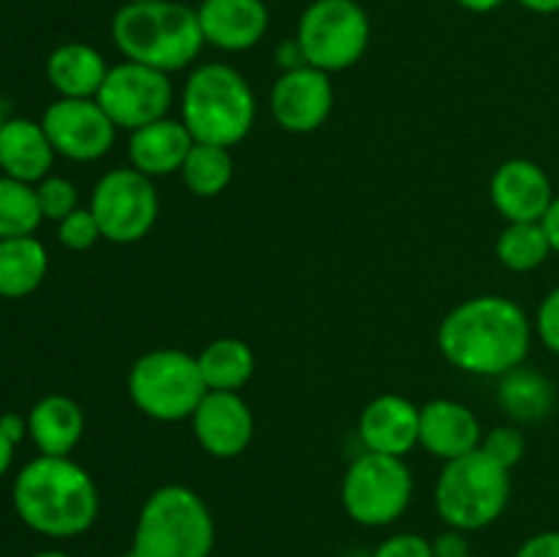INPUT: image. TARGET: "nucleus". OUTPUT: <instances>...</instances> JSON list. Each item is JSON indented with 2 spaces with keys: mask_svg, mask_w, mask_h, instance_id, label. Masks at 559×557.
<instances>
[{
  "mask_svg": "<svg viewBox=\"0 0 559 557\" xmlns=\"http://www.w3.org/2000/svg\"><path fill=\"white\" fill-rule=\"evenodd\" d=\"M442 358L459 371L502 377L524 364L533 344V322L506 295H475L442 317L437 328Z\"/></svg>",
  "mask_w": 559,
  "mask_h": 557,
  "instance_id": "obj_1",
  "label": "nucleus"
},
{
  "mask_svg": "<svg viewBox=\"0 0 559 557\" xmlns=\"http://www.w3.org/2000/svg\"><path fill=\"white\" fill-rule=\"evenodd\" d=\"M11 502L25 528L47 538H76L98 519V486L71 457H41L25 464L11 484Z\"/></svg>",
  "mask_w": 559,
  "mask_h": 557,
  "instance_id": "obj_2",
  "label": "nucleus"
},
{
  "mask_svg": "<svg viewBox=\"0 0 559 557\" xmlns=\"http://www.w3.org/2000/svg\"><path fill=\"white\" fill-rule=\"evenodd\" d=\"M112 42L126 60L164 74L189 69L205 47L197 9L180 0L123 3L112 16Z\"/></svg>",
  "mask_w": 559,
  "mask_h": 557,
  "instance_id": "obj_3",
  "label": "nucleus"
},
{
  "mask_svg": "<svg viewBox=\"0 0 559 557\" xmlns=\"http://www.w3.org/2000/svg\"><path fill=\"white\" fill-rule=\"evenodd\" d=\"M180 120L194 142L235 147L254 129V91L229 63H202L183 82Z\"/></svg>",
  "mask_w": 559,
  "mask_h": 557,
  "instance_id": "obj_4",
  "label": "nucleus"
},
{
  "mask_svg": "<svg viewBox=\"0 0 559 557\" xmlns=\"http://www.w3.org/2000/svg\"><path fill=\"white\" fill-rule=\"evenodd\" d=\"M216 522L191 486H158L142 502L131 552L136 557H211Z\"/></svg>",
  "mask_w": 559,
  "mask_h": 557,
  "instance_id": "obj_5",
  "label": "nucleus"
},
{
  "mask_svg": "<svg viewBox=\"0 0 559 557\" xmlns=\"http://www.w3.org/2000/svg\"><path fill=\"white\" fill-rule=\"evenodd\" d=\"M511 502V470L491 462L484 451L464 453L442 464L435 484V508L442 522L475 533L506 513Z\"/></svg>",
  "mask_w": 559,
  "mask_h": 557,
  "instance_id": "obj_6",
  "label": "nucleus"
},
{
  "mask_svg": "<svg viewBox=\"0 0 559 557\" xmlns=\"http://www.w3.org/2000/svg\"><path fill=\"white\" fill-rule=\"evenodd\" d=\"M129 399L145 418L158 424L189 420L207 393L197 355L158 347L140 355L129 369Z\"/></svg>",
  "mask_w": 559,
  "mask_h": 557,
  "instance_id": "obj_7",
  "label": "nucleus"
},
{
  "mask_svg": "<svg viewBox=\"0 0 559 557\" xmlns=\"http://www.w3.org/2000/svg\"><path fill=\"white\" fill-rule=\"evenodd\" d=\"M413 491V470L402 457L364 451L344 473L342 506L364 528H388L404 517Z\"/></svg>",
  "mask_w": 559,
  "mask_h": 557,
  "instance_id": "obj_8",
  "label": "nucleus"
},
{
  "mask_svg": "<svg viewBox=\"0 0 559 557\" xmlns=\"http://www.w3.org/2000/svg\"><path fill=\"white\" fill-rule=\"evenodd\" d=\"M295 38L306 63L314 69L328 74L353 69L369 49V14L358 0H311L300 14Z\"/></svg>",
  "mask_w": 559,
  "mask_h": 557,
  "instance_id": "obj_9",
  "label": "nucleus"
},
{
  "mask_svg": "<svg viewBox=\"0 0 559 557\" xmlns=\"http://www.w3.org/2000/svg\"><path fill=\"white\" fill-rule=\"evenodd\" d=\"M87 208L96 216L104 240L129 246L151 235L162 205L153 178L134 167H115L96 180Z\"/></svg>",
  "mask_w": 559,
  "mask_h": 557,
  "instance_id": "obj_10",
  "label": "nucleus"
},
{
  "mask_svg": "<svg viewBox=\"0 0 559 557\" xmlns=\"http://www.w3.org/2000/svg\"><path fill=\"white\" fill-rule=\"evenodd\" d=\"M96 102L118 126V131H136L153 120L167 118L175 102V87L164 71L123 60L109 66Z\"/></svg>",
  "mask_w": 559,
  "mask_h": 557,
  "instance_id": "obj_11",
  "label": "nucleus"
},
{
  "mask_svg": "<svg viewBox=\"0 0 559 557\" xmlns=\"http://www.w3.org/2000/svg\"><path fill=\"white\" fill-rule=\"evenodd\" d=\"M41 126L58 156L82 164L107 156L118 137V126L96 98H55L44 109Z\"/></svg>",
  "mask_w": 559,
  "mask_h": 557,
  "instance_id": "obj_12",
  "label": "nucleus"
},
{
  "mask_svg": "<svg viewBox=\"0 0 559 557\" xmlns=\"http://www.w3.org/2000/svg\"><path fill=\"white\" fill-rule=\"evenodd\" d=\"M273 120L289 134H311L322 129L333 112V85L328 71L314 66L282 71L267 98Z\"/></svg>",
  "mask_w": 559,
  "mask_h": 557,
  "instance_id": "obj_13",
  "label": "nucleus"
},
{
  "mask_svg": "<svg viewBox=\"0 0 559 557\" xmlns=\"http://www.w3.org/2000/svg\"><path fill=\"white\" fill-rule=\"evenodd\" d=\"M189 424L197 446L213 459L240 457L254 440V413L233 391H207Z\"/></svg>",
  "mask_w": 559,
  "mask_h": 557,
  "instance_id": "obj_14",
  "label": "nucleus"
},
{
  "mask_svg": "<svg viewBox=\"0 0 559 557\" xmlns=\"http://www.w3.org/2000/svg\"><path fill=\"white\" fill-rule=\"evenodd\" d=\"M489 197L506 222H544L555 191L549 175L538 164L530 158H511L491 175Z\"/></svg>",
  "mask_w": 559,
  "mask_h": 557,
  "instance_id": "obj_15",
  "label": "nucleus"
},
{
  "mask_svg": "<svg viewBox=\"0 0 559 557\" xmlns=\"http://www.w3.org/2000/svg\"><path fill=\"white\" fill-rule=\"evenodd\" d=\"M197 20L205 44L222 52H246L265 38L271 11L265 0H202Z\"/></svg>",
  "mask_w": 559,
  "mask_h": 557,
  "instance_id": "obj_16",
  "label": "nucleus"
},
{
  "mask_svg": "<svg viewBox=\"0 0 559 557\" xmlns=\"http://www.w3.org/2000/svg\"><path fill=\"white\" fill-rule=\"evenodd\" d=\"M420 407L399 393L371 399L358 418V437L366 451L407 457L418 446Z\"/></svg>",
  "mask_w": 559,
  "mask_h": 557,
  "instance_id": "obj_17",
  "label": "nucleus"
},
{
  "mask_svg": "<svg viewBox=\"0 0 559 557\" xmlns=\"http://www.w3.org/2000/svg\"><path fill=\"white\" fill-rule=\"evenodd\" d=\"M484 426L467 404L456 399H431L420 407L418 446L431 457L451 462L480 448Z\"/></svg>",
  "mask_w": 559,
  "mask_h": 557,
  "instance_id": "obj_18",
  "label": "nucleus"
},
{
  "mask_svg": "<svg viewBox=\"0 0 559 557\" xmlns=\"http://www.w3.org/2000/svg\"><path fill=\"white\" fill-rule=\"evenodd\" d=\"M194 137L180 118H162L142 129L129 131V162L136 173L147 178H167L180 173L186 156H189Z\"/></svg>",
  "mask_w": 559,
  "mask_h": 557,
  "instance_id": "obj_19",
  "label": "nucleus"
},
{
  "mask_svg": "<svg viewBox=\"0 0 559 557\" xmlns=\"http://www.w3.org/2000/svg\"><path fill=\"white\" fill-rule=\"evenodd\" d=\"M55 147L44 131L41 120L5 118L0 129V169L9 178L36 186L52 175Z\"/></svg>",
  "mask_w": 559,
  "mask_h": 557,
  "instance_id": "obj_20",
  "label": "nucleus"
},
{
  "mask_svg": "<svg viewBox=\"0 0 559 557\" xmlns=\"http://www.w3.org/2000/svg\"><path fill=\"white\" fill-rule=\"evenodd\" d=\"M85 435V413L63 393L41 396L27 413V437L41 457H69Z\"/></svg>",
  "mask_w": 559,
  "mask_h": 557,
  "instance_id": "obj_21",
  "label": "nucleus"
},
{
  "mask_svg": "<svg viewBox=\"0 0 559 557\" xmlns=\"http://www.w3.org/2000/svg\"><path fill=\"white\" fill-rule=\"evenodd\" d=\"M107 60L85 42H66L47 58V80L58 98H96L107 80Z\"/></svg>",
  "mask_w": 559,
  "mask_h": 557,
  "instance_id": "obj_22",
  "label": "nucleus"
},
{
  "mask_svg": "<svg viewBox=\"0 0 559 557\" xmlns=\"http://www.w3.org/2000/svg\"><path fill=\"white\" fill-rule=\"evenodd\" d=\"M47 271V246L36 235L0 240V298H27V295L41 287Z\"/></svg>",
  "mask_w": 559,
  "mask_h": 557,
  "instance_id": "obj_23",
  "label": "nucleus"
},
{
  "mask_svg": "<svg viewBox=\"0 0 559 557\" xmlns=\"http://www.w3.org/2000/svg\"><path fill=\"white\" fill-rule=\"evenodd\" d=\"M555 386L549 377L530 366H516L506 371L497 386V402L519 424H535L544 420L555 410Z\"/></svg>",
  "mask_w": 559,
  "mask_h": 557,
  "instance_id": "obj_24",
  "label": "nucleus"
},
{
  "mask_svg": "<svg viewBox=\"0 0 559 557\" xmlns=\"http://www.w3.org/2000/svg\"><path fill=\"white\" fill-rule=\"evenodd\" d=\"M197 364H200V375L202 380H205L207 391L240 393V388L254 377L257 369L254 349H251L243 339L235 336L213 339V342L205 344V349L197 355Z\"/></svg>",
  "mask_w": 559,
  "mask_h": 557,
  "instance_id": "obj_25",
  "label": "nucleus"
},
{
  "mask_svg": "<svg viewBox=\"0 0 559 557\" xmlns=\"http://www.w3.org/2000/svg\"><path fill=\"white\" fill-rule=\"evenodd\" d=\"M180 180H183L186 191L202 200H213L235 178V162L229 147L207 145V142H194L186 156L183 167H180Z\"/></svg>",
  "mask_w": 559,
  "mask_h": 557,
  "instance_id": "obj_26",
  "label": "nucleus"
},
{
  "mask_svg": "<svg viewBox=\"0 0 559 557\" xmlns=\"http://www.w3.org/2000/svg\"><path fill=\"white\" fill-rule=\"evenodd\" d=\"M497 260L513 273H530L549 260V235L540 222H508L497 238Z\"/></svg>",
  "mask_w": 559,
  "mask_h": 557,
  "instance_id": "obj_27",
  "label": "nucleus"
},
{
  "mask_svg": "<svg viewBox=\"0 0 559 557\" xmlns=\"http://www.w3.org/2000/svg\"><path fill=\"white\" fill-rule=\"evenodd\" d=\"M41 222L36 186L0 173V240L33 235Z\"/></svg>",
  "mask_w": 559,
  "mask_h": 557,
  "instance_id": "obj_28",
  "label": "nucleus"
},
{
  "mask_svg": "<svg viewBox=\"0 0 559 557\" xmlns=\"http://www.w3.org/2000/svg\"><path fill=\"white\" fill-rule=\"evenodd\" d=\"M36 200L41 208V216L58 224L80 208V191L63 175H47L36 183Z\"/></svg>",
  "mask_w": 559,
  "mask_h": 557,
  "instance_id": "obj_29",
  "label": "nucleus"
},
{
  "mask_svg": "<svg viewBox=\"0 0 559 557\" xmlns=\"http://www.w3.org/2000/svg\"><path fill=\"white\" fill-rule=\"evenodd\" d=\"M480 451L497 462L500 467L513 470L524 459L527 451V440H524L522 429L513 424H500L495 429L484 431V440H480Z\"/></svg>",
  "mask_w": 559,
  "mask_h": 557,
  "instance_id": "obj_30",
  "label": "nucleus"
},
{
  "mask_svg": "<svg viewBox=\"0 0 559 557\" xmlns=\"http://www.w3.org/2000/svg\"><path fill=\"white\" fill-rule=\"evenodd\" d=\"M58 240L69 251H87L102 240V227L91 208H76L74 213L58 222Z\"/></svg>",
  "mask_w": 559,
  "mask_h": 557,
  "instance_id": "obj_31",
  "label": "nucleus"
},
{
  "mask_svg": "<svg viewBox=\"0 0 559 557\" xmlns=\"http://www.w3.org/2000/svg\"><path fill=\"white\" fill-rule=\"evenodd\" d=\"M369 557H435L431 538L418 533H396L382 541Z\"/></svg>",
  "mask_w": 559,
  "mask_h": 557,
  "instance_id": "obj_32",
  "label": "nucleus"
},
{
  "mask_svg": "<svg viewBox=\"0 0 559 557\" xmlns=\"http://www.w3.org/2000/svg\"><path fill=\"white\" fill-rule=\"evenodd\" d=\"M535 331H538L540 342L559 355V287L551 289L538 306V317H535Z\"/></svg>",
  "mask_w": 559,
  "mask_h": 557,
  "instance_id": "obj_33",
  "label": "nucleus"
},
{
  "mask_svg": "<svg viewBox=\"0 0 559 557\" xmlns=\"http://www.w3.org/2000/svg\"><path fill=\"white\" fill-rule=\"evenodd\" d=\"M516 557H559V530H544L524 541Z\"/></svg>",
  "mask_w": 559,
  "mask_h": 557,
  "instance_id": "obj_34",
  "label": "nucleus"
},
{
  "mask_svg": "<svg viewBox=\"0 0 559 557\" xmlns=\"http://www.w3.org/2000/svg\"><path fill=\"white\" fill-rule=\"evenodd\" d=\"M431 549H435V557H473L469 555L467 533L453 528H448L445 533L437 535V538L431 541Z\"/></svg>",
  "mask_w": 559,
  "mask_h": 557,
  "instance_id": "obj_35",
  "label": "nucleus"
},
{
  "mask_svg": "<svg viewBox=\"0 0 559 557\" xmlns=\"http://www.w3.org/2000/svg\"><path fill=\"white\" fill-rule=\"evenodd\" d=\"M276 66L282 71H293V69H300V66H306V55H304V49H300L298 38H289V42L278 44Z\"/></svg>",
  "mask_w": 559,
  "mask_h": 557,
  "instance_id": "obj_36",
  "label": "nucleus"
},
{
  "mask_svg": "<svg viewBox=\"0 0 559 557\" xmlns=\"http://www.w3.org/2000/svg\"><path fill=\"white\" fill-rule=\"evenodd\" d=\"M0 429L5 431V437H9L14 446H20L27 437V415L22 418L20 413H3L0 415Z\"/></svg>",
  "mask_w": 559,
  "mask_h": 557,
  "instance_id": "obj_37",
  "label": "nucleus"
},
{
  "mask_svg": "<svg viewBox=\"0 0 559 557\" xmlns=\"http://www.w3.org/2000/svg\"><path fill=\"white\" fill-rule=\"evenodd\" d=\"M544 229H546V235H549V244H551V249L557 251L559 254V194L555 197V200H551V205H549V211H546V216H544Z\"/></svg>",
  "mask_w": 559,
  "mask_h": 557,
  "instance_id": "obj_38",
  "label": "nucleus"
},
{
  "mask_svg": "<svg viewBox=\"0 0 559 557\" xmlns=\"http://www.w3.org/2000/svg\"><path fill=\"white\" fill-rule=\"evenodd\" d=\"M14 448H16L14 442H11L9 437H5V431L0 429V478L9 473L11 462H14Z\"/></svg>",
  "mask_w": 559,
  "mask_h": 557,
  "instance_id": "obj_39",
  "label": "nucleus"
},
{
  "mask_svg": "<svg viewBox=\"0 0 559 557\" xmlns=\"http://www.w3.org/2000/svg\"><path fill=\"white\" fill-rule=\"evenodd\" d=\"M456 3L462 5V9L473 11V14H489V11L500 9L506 0H456Z\"/></svg>",
  "mask_w": 559,
  "mask_h": 557,
  "instance_id": "obj_40",
  "label": "nucleus"
},
{
  "mask_svg": "<svg viewBox=\"0 0 559 557\" xmlns=\"http://www.w3.org/2000/svg\"><path fill=\"white\" fill-rule=\"evenodd\" d=\"M519 3L533 14H557L559 11V0H519Z\"/></svg>",
  "mask_w": 559,
  "mask_h": 557,
  "instance_id": "obj_41",
  "label": "nucleus"
},
{
  "mask_svg": "<svg viewBox=\"0 0 559 557\" xmlns=\"http://www.w3.org/2000/svg\"><path fill=\"white\" fill-rule=\"evenodd\" d=\"M31 557H71L69 552H60V549H44V552H36V555Z\"/></svg>",
  "mask_w": 559,
  "mask_h": 557,
  "instance_id": "obj_42",
  "label": "nucleus"
},
{
  "mask_svg": "<svg viewBox=\"0 0 559 557\" xmlns=\"http://www.w3.org/2000/svg\"><path fill=\"white\" fill-rule=\"evenodd\" d=\"M123 3H151V0H123Z\"/></svg>",
  "mask_w": 559,
  "mask_h": 557,
  "instance_id": "obj_43",
  "label": "nucleus"
},
{
  "mask_svg": "<svg viewBox=\"0 0 559 557\" xmlns=\"http://www.w3.org/2000/svg\"><path fill=\"white\" fill-rule=\"evenodd\" d=\"M120 557H136V555H134V552L129 549V552H123V555H120Z\"/></svg>",
  "mask_w": 559,
  "mask_h": 557,
  "instance_id": "obj_44",
  "label": "nucleus"
},
{
  "mask_svg": "<svg viewBox=\"0 0 559 557\" xmlns=\"http://www.w3.org/2000/svg\"><path fill=\"white\" fill-rule=\"evenodd\" d=\"M3 123H5V118H3V112H0V129H3Z\"/></svg>",
  "mask_w": 559,
  "mask_h": 557,
  "instance_id": "obj_45",
  "label": "nucleus"
}]
</instances>
